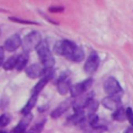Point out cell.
<instances>
[{
  "instance_id": "1",
  "label": "cell",
  "mask_w": 133,
  "mask_h": 133,
  "mask_svg": "<svg viewBox=\"0 0 133 133\" xmlns=\"http://www.w3.org/2000/svg\"><path fill=\"white\" fill-rule=\"evenodd\" d=\"M79 47L72 41L69 39H62L57 42L54 45V52L58 55H63L68 59L72 60L74 55L76 54Z\"/></svg>"
},
{
  "instance_id": "2",
  "label": "cell",
  "mask_w": 133,
  "mask_h": 133,
  "mask_svg": "<svg viewBox=\"0 0 133 133\" xmlns=\"http://www.w3.org/2000/svg\"><path fill=\"white\" fill-rule=\"evenodd\" d=\"M36 52H37L38 58L42 62V65L44 66V69H53L55 59H54V56H53L52 52L50 51L48 45L46 43L42 42V44L37 47Z\"/></svg>"
},
{
  "instance_id": "3",
  "label": "cell",
  "mask_w": 133,
  "mask_h": 133,
  "mask_svg": "<svg viewBox=\"0 0 133 133\" xmlns=\"http://www.w3.org/2000/svg\"><path fill=\"white\" fill-rule=\"evenodd\" d=\"M42 44V35L37 31H31L22 39V48L24 52H30Z\"/></svg>"
},
{
  "instance_id": "4",
  "label": "cell",
  "mask_w": 133,
  "mask_h": 133,
  "mask_svg": "<svg viewBox=\"0 0 133 133\" xmlns=\"http://www.w3.org/2000/svg\"><path fill=\"white\" fill-rule=\"evenodd\" d=\"M104 91L108 96H116L123 91L119 82L114 77H108L104 82Z\"/></svg>"
},
{
  "instance_id": "5",
  "label": "cell",
  "mask_w": 133,
  "mask_h": 133,
  "mask_svg": "<svg viewBox=\"0 0 133 133\" xmlns=\"http://www.w3.org/2000/svg\"><path fill=\"white\" fill-rule=\"evenodd\" d=\"M92 82H94V80H92L91 78H88V79H85V80L82 81V82H79V83H77V84L72 85L71 90H70L71 95H72L73 97H79V96L85 94L86 90H88V89L91 87Z\"/></svg>"
},
{
  "instance_id": "6",
  "label": "cell",
  "mask_w": 133,
  "mask_h": 133,
  "mask_svg": "<svg viewBox=\"0 0 133 133\" xmlns=\"http://www.w3.org/2000/svg\"><path fill=\"white\" fill-rule=\"evenodd\" d=\"M102 105L112 111H116L117 109L122 108V100L117 96H107L102 100Z\"/></svg>"
},
{
  "instance_id": "7",
  "label": "cell",
  "mask_w": 133,
  "mask_h": 133,
  "mask_svg": "<svg viewBox=\"0 0 133 133\" xmlns=\"http://www.w3.org/2000/svg\"><path fill=\"white\" fill-rule=\"evenodd\" d=\"M100 63V57L96 52H91V54L88 56V58L85 61L84 64V71L87 74H92L97 71Z\"/></svg>"
},
{
  "instance_id": "8",
  "label": "cell",
  "mask_w": 133,
  "mask_h": 133,
  "mask_svg": "<svg viewBox=\"0 0 133 133\" xmlns=\"http://www.w3.org/2000/svg\"><path fill=\"white\" fill-rule=\"evenodd\" d=\"M20 46H22V39L20 37V35L18 33L12 34L11 36H9L5 42H4V49L7 50L8 52H12L15 50H17Z\"/></svg>"
},
{
  "instance_id": "9",
  "label": "cell",
  "mask_w": 133,
  "mask_h": 133,
  "mask_svg": "<svg viewBox=\"0 0 133 133\" xmlns=\"http://www.w3.org/2000/svg\"><path fill=\"white\" fill-rule=\"evenodd\" d=\"M71 80L66 75H61L57 81V90L60 95H65L69 90H71Z\"/></svg>"
},
{
  "instance_id": "10",
  "label": "cell",
  "mask_w": 133,
  "mask_h": 133,
  "mask_svg": "<svg viewBox=\"0 0 133 133\" xmlns=\"http://www.w3.org/2000/svg\"><path fill=\"white\" fill-rule=\"evenodd\" d=\"M27 76L31 79L33 78H38V77H42L43 76V73H44V66L41 65L39 63H34V64H31L29 65L28 68H26L25 70Z\"/></svg>"
},
{
  "instance_id": "11",
  "label": "cell",
  "mask_w": 133,
  "mask_h": 133,
  "mask_svg": "<svg viewBox=\"0 0 133 133\" xmlns=\"http://www.w3.org/2000/svg\"><path fill=\"white\" fill-rule=\"evenodd\" d=\"M31 118H32V114L29 113V114H26L22 117V119L20 121V123L11 130L10 133H24L26 128L28 127L29 123L31 122Z\"/></svg>"
},
{
  "instance_id": "12",
  "label": "cell",
  "mask_w": 133,
  "mask_h": 133,
  "mask_svg": "<svg viewBox=\"0 0 133 133\" xmlns=\"http://www.w3.org/2000/svg\"><path fill=\"white\" fill-rule=\"evenodd\" d=\"M71 103H72L71 99H68V100L63 101L62 103H60V105H59L58 107H56V108L51 112V117L57 118V117L61 116V115L69 109V107L71 106Z\"/></svg>"
},
{
  "instance_id": "13",
  "label": "cell",
  "mask_w": 133,
  "mask_h": 133,
  "mask_svg": "<svg viewBox=\"0 0 133 133\" xmlns=\"http://www.w3.org/2000/svg\"><path fill=\"white\" fill-rule=\"evenodd\" d=\"M18 59H19V55H12V56H10V57L7 58V60H5L4 63L2 64L3 69L6 70V71L16 69L17 63H18Z\"/></svg>"
},
{
  "instance_id": "14",
  "label": "cell",
  "mask_w": 133,
  "mask_h": 133,
  "mask_svg": "<svg viewBox=\"0 0 133 133\" xmlns=\"http://www.w3.org/2000/svg\"><path fill=\"white\" fill-rule=\"evenodd\" d=\"M36 100H37V96H31V98L28 100V102L26 103V105L22 108L21 112H22L24 115L29 114V113H30V110H31V109L34 107V105H35Z\"/></svg>"
},
{
  "instance_id": "15",
  "label": "cell",
  "mask_w": 133,
  "mask_h": 133,
  "mask_svg": "<svg viewBox=\"0 0 133 133\" xmlns=\"http://www.w3.org/2000/svg\"><path fill=\"white\" fill-rule=\"evenodd\" d=\"M112 118L114 121H118V122H123L127 118V109H124L123 107L117 109L116 111L113 112L112 114Z\"/></svg>"
},
{
  "instance_id": "16",
  "label": "cell",
  "mask_w": 133,
  "mask_h": 133,
  "mask_svg": "<svg viewBox=\"0 0 133 133\" xmlns=\"http://www.w3.org/2000/svg\"><path fill=\"white\" fill-rule=\"evenodd\" d=\"M27 62H28V56L25 55V54H20V55H19V59H18V63H17L16 69H17L18 71L23 70V69L26 66Z\"/></svg>"
},
{
  "instance_id": "17",
  "label": "cell",
  "mask_w": 133,
  "mask_h": 133,
  "mask_svg": "<svg viewBox=\"0 0 133 133\" xmlns=\"http://www.w3.org/2000/svg\"><path fill=\"white\" fill-rule=\"evenodd\" d=\"M98 106H99V103L92 99V100L87 104V106L85 107V109H84V110H87V111L89 112V114H92V113H95V111L97 110Z\"/></svg>"
},
{
  "instance_id": "18",
  "label": "cell",
  "mask_w": 133,
  "mask_h": 133,
  "mask_svg": "<svg viewBox=\"0 0 133 133\" xmlns=\"http://www.w3.org/2000/svg\"><path fill=\"white\" fill-rule=\"evenodd\" d=\"M83 58H84V51H83V49H82L81 47H79V49L77 50V52H76V54L74 55V57H73V59H72V61H76V62H80L81 60H83Z\"/></svg>"
},
{
  "instance_id": "19",
  "label": "cell",
  "mask_w": 133,
  "mask_h": 133,
  "mask_svg": "<svg viewBox=\"0 0 133 133\" xmlns=\"http://www.w3.org/2000/svg\"><path fill=\"white\" fill-rule=\"evenodd\" d=\"M10 122V116L7 113H3L0 116V127H5L6 125H8V123Z\"/></svg>"
},
{
  "instance_id": "20",
  "label": "cell",
  "mask_w": 133,
  "mask_h": 133,
  "mask_svg": "<svg viewBox=\"0 0 133 133\" xmlns=\"http://www.w3.org/2000/svg\"><path fill=\"white\" fill-rule=\"evenodd\" d=\"M8 19L10 21L21 23V24H37L36 22H32V21H28V20H24V19H20V18H15V17H9Z\"/></svg>"
},
{
  "instance_id": "21",
  "label": "cell",
  "mask_w": 133,
  "mask_h": 133,
  "mask_svg": "<svg viewBox=\"0 0 133 133\" xmlns=\"http://www.w3.org/2000/svg\"><path fill=\"white\" fill-rule=\"evenodd\" d=\"M127 119L129 121V123L133 127V109L131 107L127 108Z\"/></svg>"
},
{
  "instance_id": "22",
  "label": "cell",
  "mask_w": 133,
  "mask_h": 133,
  "mask_svg": "<svg viewBox=\"0 0 133 133\" xmlns=\"http://www.w3.org/2000/svg\"><path fill=\"white\" fill-rule=\"evenodd\" d=\"M64 10L63 6H50L49 7V11L51 12H61Z\"/></svg>"
},
{
  "instance_id": "23",
  "label": "cell",
  "mask_w": 133,
  "mask_h": 133,
  "mask_svg": "<svg viewBox=\"0 0 133 133\" xmlns=\"http://www.w3.org/2000/svg\"><path fill=\"white\" fill-rule=\"evenodd\" d=\"M0 53H1V64L4 63V47H1L0 48Z\"/></svg>"
},
{
  "instance_id": "24",
  "label": "cell",
  "mask_w": 133,
  "mask_h": 133,
  "mask_svg": "<svg viewBox=\"0 0 133 133\" xmlns=\"http://www.w3.org/2000/svg\"><path fill=\"white\" fill-rule=\"evenodd\" d=\"M124 133H133V127H132V126H131V127H128V128L125 130Z\"/></svg>"
},
{
  "instance_id": "25",
  "label": "cell",
  "mask_w": 133,
  "mask_h": 133,
  "mask_svg": "<svg viewBox=\"0 0 133 133\" xmlns=\"http://www.w3.org/2000/svg\"><path fill=\"white\" fill-rule=\"evenodd\" d=\"M0 133H7V132H6V131H4V130H2V131H1Z\"/></svg>"
}]
</instances>
